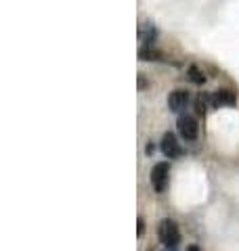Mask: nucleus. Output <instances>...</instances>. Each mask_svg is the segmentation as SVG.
<instances>
[{"instance_id": "obj_1", "label": "nucleus", "mask_w": 239, "mask_h": 251, "mask_svg": "<svg viewBox=\"0 0 239 251\" xmlns=\"http://www.w3.org/2000/svg\"><path fill=\"white\" fill-rule=\"evenodd\" d=\"M157 239L162 245H166V249H177V245L180 243V230L179 224L174 220L164 218L157 226Z\"/></svg>"}, {"instance_id": "obj_2", "label": "nucleus", "mask_w": 239, "mask_h": 251, "mask_svg": "<svg viewBox=\"0 0 239 251\" xmlns=\"http://www.w3.org/2000/svg\"><path fill=\"white\" fill-rule=\"evenodd\" d=\"M168 176H170V163L159 161L151 170V184H153L155 193H164L168 188Z\"/></svg>"}, {"instance_id": "obj_3", "label": "nucleus", "mask_w": 239, "mask_h": 251, "mask_svg": "<svg viewBox=\"0 0 239 251\" xmlns=\"http://www.w3.org/2000/svg\"><path fill=\"white\" fill-rule=\"evenodd\" d=\"M179 134L185 138V140H195L197 134H199V126H197V120L191 115H180L179 117Z\"/></svg>"}, {"instance_id": "obj_4", "label": "nucleus", "mask_w": 239, "mask_h": 251, "mask_svg": "<svg viewBox=\"0 0 239 251\" xmlns=\"http://www.w3.org/2000/svg\"><path fill=\"white\" fill-rule=\"evenodd\" d=\"M162 153L168 157V159H177V157H180L182 155V149H180V145H179V140H177V136L172 134V132H166V134L162 136Z\"/></svg>"}, {"instance_id": "obj_5", "label": "nucleus", "mask_w": 239, "mask_h": 251, "mask_svg": "<svg viewBox=\"0 0 239 251\" xmlns=\"http://www.w3.org/2000/svg\"><path fill=\"white\" fill-rule=\"evenodd\" d=\"M168 105L174 113H180L182 109H185L189 105V94L187 90H174L170 97H168Z\"/></svg>"}, {"instance_id": "obj_6", "label": "nucleus", "mask_w": 239, "mask_h": 251, "mask_svg": "<svg viewBox=\"0 0 239 251\" xmlns=\"http://www.w3.org/2000/svg\"><path fill=\"white\" fill-rule=\"evenodd\" d=\"M235 103H237V97H235V92H233V90L222 88V90H216V92L212 94V105H214V107H220V105L233 107Z\"/></svg>"}, {"instance_id": "obj_7", "label": "nucleus", "mask_w": 239, "mask_h": 251, "mask_svg": "<svg viewBox=\"0 0 239 251\" xmlns=\"http://www.w3.org/2000/svg\"><path fill=\"white\" fill-rule=\"evenodd\" d=\"M164 54L159 52V50H155V49H151V46H143V49L139 50V59L141 61H159Z\"/></svg>"}, {"instance_id": "obj_8", "label": "nucleus", "mask_w": 239, "mask_h": 251, "mask_svg": "<svg viewBox=\"0 0 239 251\" xmlns=\"http://www.w3.org/2000/svg\"><path fill=\"white\" fill-rule=\"evenodd\" d=\"M139 38H141V42H145L147 46H151V40L155 38V29L149 25V23H143L141 29H139Z\"/></svg>"}, {"instance_id": "obj_9", "label": "nucleus", "mask_w": 239, "mask_h": 251, "mask_svg": "<svg viewBox=\"0 0 239 251\" xmlns=\"http://www.w3.org/2000/svg\"><path fill=\"white\" fill-rule=\"evenodd\" d=\"M189 80L193 82V84H204L206 82V75H204V72L197 65H191L189 67Z\"/></svg>"}, {"instance_id": "obj_10", "label": "nucleus", "mask_w": 239, "mask_h": 251, "mask_svg": "<svg viewBox=\"0 0 239 251\" xmlns=\"http://www.w3.org/2000/svg\"><path fill=\"white\" fill-rule=\"evenodd\" d=\"M143 232H145V220L139 218L137 220V234H139V237H143Z\"/></svg>"}, {"instance_id": "obj_11", "label": "nucleus", "mask_w": 239, "mask_h": 251, "mask_svg": "<svg viewBox=\"0 0 239 251\" xmlns=\"http://www.w3.org/2000/svg\"><path fill=\"white\" fill-rule=\"evenodd\" d=\"M139 88H145V77H143V74L139 75Z\"/></svg>"}, {"instance_id": "obj_12", "label": "nucleus", "mask_w": 239, "mask_h": 251, "mask_svg": "<svg viewBox=\"0 0 239 251\" xmlns=\"http://www.w3.org/2000/svg\"><path fill=\"white\" fill-rule=\"evenodd\" d=\"M187 251H202V249H199V247H197V245H191V247H189V249H187Z\"/></svg>"}, {"instance_id": "obj_13", "label": "nucleus", "mask_w": 239, "mask_h": 251, "mask_svg": "<svg viewBox=\"0 0 239 251\" xmlns=\"http://www.w3.org/2000/svg\"><path fill=\"white\" fill-rule=\"evenodd\" d=\"M166 251H174V249H166Z\"/></svg>"}]
</instances>
